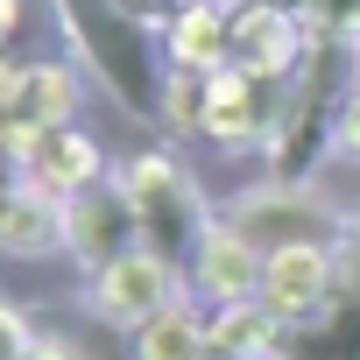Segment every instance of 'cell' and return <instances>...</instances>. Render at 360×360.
<instances>
[{
	"label": "cell",
	"mask_w": 360,
	"mask_h": 360,
	"mask_svg": "<svg viewBox=\"0 0 360 360\" xmlns=\"http://www.w3.org/2000/svg\"><path fill=\"white\" fill-rule=\"evenodd\" d=\"M283 106H290L283 78H255V71L226 64V71L205 78V141L219 155H269V141L283 127Z\"/></svg>",
	"instance_id": "obj_4"
},
{
	"label": "cell",
	"mask_w": 360,
	"mask_h": 360,
	"mask_svg": "<svg viewBox=\"0 0 360 360\" xmlns=\"http://www.w3.org/2000/svg\"><path fill=\"white\" fill-rule=\"evenodd\" d=\"M332 148H339L346 162H360V85L339 99V120H332Z\"/></svg>",
	"instance_id": "obj_20"
},
{
	"label": "cell",
	"mask_w": 360,
	"mask_h": 360,
	"mask_svg": "<svg viewBox=\"0 0 360 360\" xmlns=\"http://www.w3.org/2000/svg\"><path fill=\"white\" fill-rule=\"evenodd\" d=\"M71 113H78V71L71 64H29L15 120H29L36 134H50V127H71Z\"/></svg>",
	"instance_id": "obj_16"
},
{
	"label": "cell",
	"mask_w": 360,
	"mask_h": 360,
	"mask_svg": "<svg viewBox=\"0 0 360 360\" xmlns=\"http://www.w3.org/2000/svg\"><path fill=\"white\" fill-rule=\"evenodd\" d=\"M219 219H233L262 255H276V248H346L353 240V205H332L318 176H262Z\"/></svg>",
	"instance_id": "obj_3"
},
{
	"label": "cell",
	"mask_w": 360,
	"mask_h": 360,
	"mask_svg": "<svg viewBox=\"0 0 360 360\" xmlns=\"http://www.w3.org/2000/svg\"><path fill=\"white\" fill-rule=\"evenodd\" d=\"M120 8H127V15H134V22H148V29H155V36H162V29H169V22H176V8H191V0H120Z\"/></svg>",
	"instance_id": "obj_21"
},
{
	"label": "cell",
	"mask_w": 360,
	"mask_h": 360,
	"mask_svg": "<svg viewBox=\"0 0 360 360\" xmlns=\"http://www.w3.org/2000/svg\"><path fill=\"white\" fill-rule=\"evenodd\" d=\"M311 36H360V0H290Z\"/></svg>",
	"instance_id": "obj_18"
},
{
	"label": "cell",
	"mask_w": 360,
	"mask_h": 360,
	"mask_svg": "<svg viewBox=\"0 0 360 360\" xmlns=\"http://www.w3.org/2000/svg\"><path fill=\"white\" fill-rule=\"evenodd\" d=\"M29 360H85L71 339H50V332H36V346H29Z\"/></svg>",
	"instance_id": "obj_23"
},
{
	"label": "cell",
	"mask_w": 360,
	"mask_h": 360,
	"mask_svg": "<svg viewBox=\"0 0 360 360\" xmlns=\"http://www.w3.org/2000/svg\"><path fill=\"white\" fill-rule=\"evenodd\" d=\"M127 248H141V219H134V198L120 191V176L92 191H78V198H64V255L85 269V276H99L106 262H120Z\"/></svg>",
	"instance_id": "obj_6"
},
{
	"label": "cell",
	"mask_w": 360,
	"mask_h": 360,
	"mask_svg": "<svg viewBox=\"0 0 360 360\" xmlns=\"http://www.w3.org/2000/svg\"><path fill=\"white\" fill-rule=\"evenodd\" d=\"M205 325H212V353H219V360H276V353H283V332H290L262 297L212 304Z\"/></svg>",
	"instance_id": "obj_13"
},
{
	"label": "cell",
	"mask_w": 360,
	"mask_h": 360,
	"mask_svg": "<svg viewBox=\"0 0 360 360\" xmlns=\"http://www.w3.org/2000/svg\"><path fill=\"white\" fill-rule=\"evenodd\" d=\"M127 339H134V360H219V353H212V325L198 318L191 297H176L169 311H155V318L134 325Z\"/></svg>",
	"instance_id": "obj_14"
},
{
	"label": "cell",
	"mask_w": 360,
	"mask_h": 360,
	"mask_svg": "<svg viewBox=\"0 0 360 360\" xmlns=\"http://www.w3.org/2000/svg\"><path fill=\"white\" fill-rule=\"evenodd\" d=\"M22 78H29V64H15L8 50H0V113H15V99H22Z\"/></svg>",
	"instance_id": "obj_22"
},
{
	"label": "cell",
	"mask_w": 360,
	"mask_h": 360,
	"mask_svg": "<svg viewBox=\"0 0 360 360\" xmlns=\"http://www.w3.org/2000/svg\"><path fill=\"white\" fill-rule=\"evenodd\" d=\"M120 191L134 198V219H141V248H155V255H169L176 269H191V255H198V240L212 233V205H205V191H198V176L176 162L169 148H134L120 169Z\"/></svg>",
	"instance_id": "obj_2"
},
{
	"label": "cell",
	"mask_w": 360,
	"mask_h": 360,
	"mask_svg": "<svg viewBox=\"0 0 360 360\" xmlns=\"http://www.w3.org/2000/svg\"><path fill=\"white\" fill-rule=\"evenodd\" d=\"M0 255H15V262L64 255V198L43 184V176H29L22 198L0 212Z\"/></svg>",
	"instance_id": "obj_12"
},
{
	"label": "cell",
	"mask_w": 360,
	"mask_h": 360,
	"mask_svg": "<svg viewBox=\"0 0 360 360\" xmlns=\"http://www.w3.org/2000/svg\"><path fill=\"white\" fill-rule=\"evenodd\" d=\"M262 269H269V255L233 226V219H212V233L198 240V255H191V297H205V304H240V297H262Z\"/></svg>",
	"instance_id": "obj_10"
},
{
	"label": "cell",
	"mask_w": 360,
	"mask_h": 360,
	"mask_svg": "<svg viewBox=\"0 0 360 360\" xmlns=\"http://www.w3.org/2000/svg\"><path fill=\"white\" fill-rule=\"evenodd\" d=\"M22 15H29V0H0V50L22 36Z\"/></svg>",
	"instance_id": "obj_24"
},
{
	"label": "cell",
	"mask_w": 360,
	"mask_h": 360,
	"mask_svg": "<svg viewBox=\"0 0 360 360\" xmlns=\"http://www.w3.org/2000/svg\"><path fill=\"white\" fill-rule=\"evenodd\" d=\"M162 127L205 141V71H176V64H169V85H162Z\"/></svg>",
	"instance_id": "obj_17"
},
{
	"label": "cell",
	"mask_w": 360,
	"mask_h": 360,
	"mask_svg": "<svg viewBox=\"0 0 360 360\" xmlns=\"http://www.w3.org/2000/svg\"><path fill=\"white\" fill-rule=\"evenodd\" d=\"M283 360H360V240H346L339 290L325 297V311L283 332Z\"/></svg>",
	"instance_id": "obj_8"
},
{
	"label": "cell",
	"mask_w": 360,
	"mask_h": 360,
	"mask_svg": "<svg viewBox=\"0 0 360 360\" xmlns=\"http://www.w3.org/2000/svg\"><path fill=\"white\" fill-rule=\"evenodd\" d=\"M339 255L346 248H276L262 269V304L283 325H304L325 311V297L339 290Z\"/></svg>",
	"instance_id": "obj_9"
},
{
	"label": "cell",
	"mask_w": 360,
	"mask_h": 360,
	"mask_svg": "<svg viewBox=\"0 0 360 360\" xmlns=\"http://www.w3.org/2000/svg\"><path fill=\"white\" fill-rule=\"evenodd\" d=\"M50 15H57L78 71H92L99 92L127 120H155L162 127V85H169L162 36L148 22H134L120 0H50Z\"/></svg>",
	"instance_id": "obj_1"
},
{
	"label": "cell",
	"mask_w": 360,
	"mask_h": 360,
	"mask_svg": "<svg viewBox=\"0 0 360 360\" xmlns=\"http://www.w3.org/2000/svg\"><path fill=\"white\" fill-rule=\"evenodd\" d=\"M29 346H36V325L22 318L15 297H0V360H29Z\"/></svg>",
	"instance_id": "obj_19"
},
{
	"label": "cell",
	"mask_w": 360,
	"mask_h": 360,
	"mask_svg": "<svg viewBox=\"0 0 360 360\" xmlns=\"http://www.w3.org/2000/svg\"><path fill=\"white\" fill-rule=\"evenodd\" d=\"M353 240H360V205H353Z\"/></svg>",
	"instance_id": "obj_25"
},
{
	"label": "cell",
	"mask_w": 360,
	"mask_h": 360,
	"mask_svg": "<svg viewBox=\"0 0 360 360\" xmlns=\"http://www.w3.org/2000/svg\"><path fill=\"white\" fill-rule=\"evenodd\" d=\"M162 57L176 71H226L233 64V0H191L176 8V22L162 29Z\"/></svg>",
	"instance_id": "obj_11"
},
{
	"label": "cell",
	"mask_w": 360,
	"mask_h": 360,
	"mask_svg": "<svg viewBox=\"0 0 360 360\" xmlns=\"http://www.w3.org/2000/svg\"><path fill=\"white\" fill-rule=\"evenodd\" d=\"M29 169L43 176L57 198H78V191H92L99 176H106V155H99L92 134H78V127H50V134L36 141V162H29Z\"/></svg>",
	"instance_id": "obj_15"
},
{
	"label": "cell",
	"mask_w": 360,
	"mask_h": 360,
	"mask_svg": "<svg viewBox=\"0 0 360 360\" xmlns=\"http://www.w3.org/2000/svg\"><path fill=\"white\" fill-rule=\"evenodd\" d=\"M311 57V22L290 0H240L233 8V64L255 78H297Z\"/></svg>",
	"instance_id": "obj_7"
},
{
	"label": "cell",
	"mask_w": 360,
	"mask_h": 360,
	"mask_svg": "<svg viewBox=\"0 0 360 360\" xmlns=\"http://www.w3.org/2000/svg\"><path fill=\"white\" fill-rule=\"evenodd\" d=\"M92 311L106 318V325H120V332H134V325H148L155 311H169L176 297H191V276L176 269L169 255H155V248H127L120 262H106L99 276H92Z\"/></svg>",
	"instance_id": "obj_5"
}]
</instances>
